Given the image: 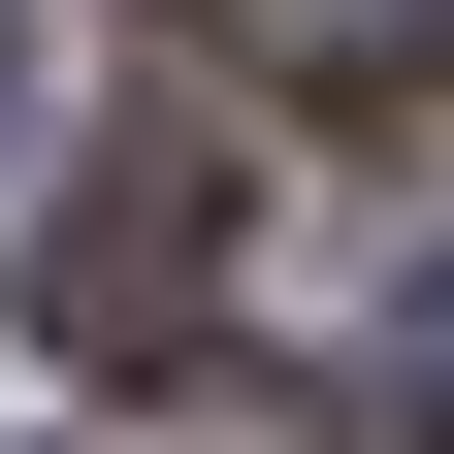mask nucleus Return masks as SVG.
Listing matches in <instances>:
<instances>
[{
	"label": "nucleus",
	"instance_id": "2",
	"mask_svg": "<svg viewBox=\"0 0 454 454\" xmlns=\"http://www.w3.org/2000/svg\"><path fill=\"white\" fill-rule=\"evenodd\" d=\"M195 66H260V98H422L454 0H195Z\"/></svg>",
	"mask_w": 454,
	"mask_h": 454
},
{
	"label": "nucleus",
	"instance_id": "3",
	"mask_svg": "<svg viewBox=\"0 0 454 454\" xmlns=\"http://www.w3.org/2000/svg\"><path fill=\"white\" fill-rule=\"evenodd\" d=\"M98 389H130L98 454H325V389H293V357H98Z\"/></svg>",
	"mask_w": 454,
	"mask_h": 454
},
{
	"label": "nucleus",
	"instance_id": "5",
	"mask_svg": "<svg viewBox=\"0 0 454 454\" xmlns=\"http://www.w3.org/2000/svg\"><path fill=\"white\" fill-rule=\"evenodd\" d=\"M0 98H33V0H0Z\"/></svg>",
	"mask_w": 454,
	"mask_h": 454
},
{
	"label": "nucleus",
	"instance_id": "4",
	"mask_svg": "<svg viewBox=\"0 0 454 454\" xmlns=\"http://www.w3.org/2000/svg\"><path fill=\"white\" fill-rule=\"evenodd\" d=\"M389 357H422V422H454V260H422V325H389Z\"/></svg>",
	"mask_w": 454,
	"mask_h": 454
},
{
	"label": "nucleus",
	"instance_id": "1",
	"mask_svg": "<svg viewBox=\"0 0 454 454\" xmlns=\"http://www.w3.org/2000/svg\"><path fill=\"white\" fill-rule=\"evenodd\" d=\"M195 293H227V162H195V130L66 162V227H33V325H66V357H162Z\"/></svg>",
	"mask_w": 454,
	"mask_h": 454
}]
</instances>
